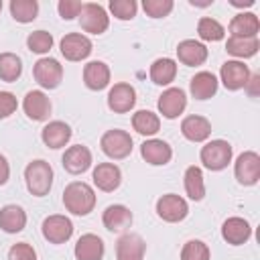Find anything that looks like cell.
I'll list each match as a JSON object with an SVG mask.
<instances>
[{"label": "cell", "instance_id": "d4e9b609", "mask_svg": "<svg viewBox=\"0 0 260 260\" xmlns=\"http://www.w3.org/2000/svg\"><path fill=\"white\" fill-rule=\"evenodd\" d=\"M217 85H219V81L211 71H199L191 77L189 91L195 100H209L211 95H215Z\"/></svg>", "mask_w": 260, "mask_h": 260}, {"label": "cell", "instance_id": "ee69618b", "mask_svg": "<svg viewBox=\"0 0 260 260\" xmlns=\"http://www.w3.org/2000/svg\"><path fill=\"white\" fill-rule=\"evenodd\" d=\"M10 179V165L4 154H0V185H6Z\"/></svg>", "mask_w": 260, "mask_h": 260}, {"label": "cell", "instance_id": "d590c367", "mask_svg": "<svg viewBox=\"0 0 260 260\" xmlns=\"http://www.w3.org/2000/svg\"><path fill=\"white\" fill-rule=\"evenodd\" d=\"M26 47H28V51H32L37 55H45L53 47V35L47 30H35L26 37Z\"/></svg>", "mask_w": 260, "mask_h": 260}, {"label": "cell", "instance_id": "5bb4252c", "mask_svg": "<svg viewBox=\"0 0 260 260\" xmlns=\"http://www.w3.org/2000/svg\"><path fill=\"white\" fill-rule=\"evenodd\" d=\"M22 110L30 120L43 122L51 114V100L43 89H30L22 100Z\"/></svg>", "mask_w": 260, "mask_h": 260}, {"label": "cell", "instance_id": "d6a6232c", "mask_svg": "<svg viewBox=\"0 0 260 260\" xmlns=\"http://www.w3.org/2000/svg\"><path fill=\"white\" fill-rule=\"evenodd\" d=\"M22 73V59L14 53H0V79L2 81H16Z\"/></svg>", "mask_w": 260, "mask_h": 260}, {"label": "cell", "instance_id": "e575fe53", "mask_svg": "<svg viewBox=\"0 0 260 260\" xmlns=\"http://www.w3.org/2000/svg\"><path fill=\"white\" fill-rule=\"evenodd\" d=\"M197 35H199V39H203V41H221L223 37H225V28L221 26V22H217L215 18H211V16H203V18H199V22H197Z\"/></svg>", "mask_w": 260, "mask_h": 260}, {"label": "cell", "instance_id": "9a60e30c", "mask_svg": "<svg viewBox=\"0 0 260 260\" xmlns=\"http://www.w3.org/2000/svg\"><path fill=\"white\" fill-rule=\"evenodd\" d=\"M91 150L83 144H73L65 150L61 162H63V169L71 175H81L85 173L89 167H91Z\"/></svg>", "mask_w": 260, "mask_h": 260}, {"label": "cell", "instance_id": "ba28073f", "mask_svg": "<svg viewBox=\"0 0 260 260\" xmlns=\"http://www.w3.org/2000/svg\"><path fill=\"white\" fill-rule=\"evenodd\" d=\"M234 175L240 185H256L260 179V156L254 150H244L234 165Z\"/></svg>", "mask_w": 260, "mask_h": 260}, {"label": "cell", "instance_id": "9c48e42d", "mask_svg": "<svg viewBox=\"0 0 260 260\" xmlns=\"http://www.w3.org/2000/svg\"><path fill=\"white\" fill-rule=\"evenodd\" d=\"M219 79L223 83L225 89L230 91H238V89H244L248 79H250V69L244 61H238V59H230L221 65L219 69Z\"/></svg>", "mask_w": 260, "mask_h": 260}, {"label": "cell", "instance_id": "8fae6325", "mask_svg": "<svg viewBox=\"0 0 260 260\" xmlns=\"http://www.w3.org/2000/svg\"><path fill=\"white\" fill-rule=\"evenodd\" d=\"M59 49H61V55L67 61H83V59L89 57L93 45H91L89 37H85L81 32H69L61 39Z\"/></svg>", "mask_w": 260, "mask_h": 260}, {"label": "cell", "instance_id": "f546056e", "mask_svg": "<svg viewBox=\"0 0 260 260\" xmlns=\"http://www.w3.org/2000/svg\"><path fill=\"white\" fill-rule=\"evenodd\" d=\"M148 73H150L152 83H156V85H169L177 77V61L171 59V57H160V59L152 61Z\"/></svg>", "mask_w": 260, "mask_h": 260}, {"label": "cell", "instance_id": "7bdbcfd3", "mask_svg": "<svg viewBox=\"0 0 260 260\" xmlns=\"http://www.w3.org/2000/svg\"><path fill=\"white\" fill-rule=\"evenodd\" d=\"M248 91L250 98H258V89H260V73H250V79L244 87Z\"/></svg>", "mask_w": 260, "mask_h": 260}, {"label": "cell", "instance_id": "836d02e7", "mask_svg": "<svg viewBox=\"0 0 260 260\" xmlns=\"http://www.w3.org/2000/svg\"><path fill=\"white\" fill-rule=\"evenodd\" d=\"M10 14L16 22H32L39 14V2L37 0H12L10 2Z\"/></svg>", "mask_w": 260, "mask_h": 260}, {"label": "cell", "instance_id": "74e56055", "mask_svg": "<svg viewBox=\"0 0 260 260\" xmlns=\"http://www.w3.org/2000/svg\"><path fill=\"white\" fill-rule=\"evenodd\" d=\"M138 4L136 0H110V12L118 20H132L136 16Z\"/></svg>", "mask_w": 260, "mask_h": 260}, {"label": "cell", "instance_id": "8992f818", "mask_svg": "<svg viewBox=\"0 0 260 260\" xmlns=\"http://www.w3.org/2000/svg\"><path fill=\"white\" fill-rule=\"evenodd\" d=\"M79 24L89 35H102L110 26V16L102 4L87 2V4H83L81 12H79Z\"/></svg>", "mask_w": 260, "mask_h": 260}, {"label": "cell", "instance_id": "f1b7e54d", "mask_svg": "<svg viewBox=\"0 0 260 260\" xmlns=\"http://www.w3.org/2000/svg\"><path fill=\"white\" fill-rule=\"evenodd\" d=\"M258 49H260L258 37H230L225 43V51L230 55H234L238 61L254 57L258 53Z\"/></svg>", "mask_w": 260, "mask_h": 260}, {"label": "cell", "instance_id": "b9f144b4", "mask_svg": "<svg viewBox=\"0 0 260 260\" xmlns=\"http://www.w3.org/2000/svg\"><path fill=\"white\" fill-rule=\"evenodd\" d=\"M18 108V102H16V95L10 93V91H0V120L12 116Z\"/></svg>", "mask_w": 260, "mask_h": 260}, {"label": "cell", "instance_id": "7402d4cb", "mask_svg": "<svg viewBox=\"0 0 260 260\" xmlns=\"http://www.w3.org/2000/svg\"><path fill=\"white\" fill-rule=\"evenodd\" d=\"M181 134L191 142H205L211 134V122L203 116L191 114L181 122Z\"/></svg>", "mask_w": 260, "mask_h": 260}, {"label": "cell", "instance_id": "277c9868", "mask_svg": "<svg viewBox=\"0 0 260 260\" xmlns=\"http://www.w3.org/2000/svg\"><path fill=\"white\" fill-rule=\"evenodd\" d=\"M132 136L126 132V130H120V128H112L108 132H104V136L100 138V146H102V152L114 160H122L126 158L130 152H132Z\"/></svg>", "mask_w": 260, "mask_h": 260}, {"label": "cell", "instance_id": "7a4b0ae2", "mask_svg": "<svg viewBox=\"0 0 260 260\" xmlns=\"http://www.w3.org/2000/svg\"><path fill=\"white\" fill-rule=\"evenodd\" d=\"M24 183L30 195L35 197H45L51 187H53V169L47 160L37 158L30 160L24 169Z\"/></svg>", "mask_w": 260, "mask_h": 260}, {"label": "cell", "instance_id": "60d3db41", "mask_svg": "<svg viewBox=\"0 0 260 260\" xmlns=\"http://www.w3.org/2000/svg\"><path fill=\"white\" fill-rule=\"evenodd\" d=\"M83 4L79 0H59L57 4V10H59V16L63 20H73L75 16H79Z\"/></svg>", "mask_w": 260, "mask_h": 260}, {"label": "cell", "instance_id": "603a6c76", "mask_svg": "<svg viewBox=\"0 0 260 260\" xmlns=\"http://www.w3.org/2000/svg\"><path fill=\"white\" fill-rule=\"evenodd\" d=\"M73 254H75L77 260H102L104 254H106L104 240L95 234H83L77 240Z\"/></svg>", "mask_w": 260, "mask_h": 260}, {"label": "cell", "instance_id": "52a82bcc", "mask_svg": "<svg viewBox=\"0 0 260 260\" xmlns=\"http://www.w3.org/2000/svg\"><path fill=\"white\" fill-rule=\"evenodd\" d=\"M187 213H189V205L177 193H167V195L158 197V201H156V215L162 221L177 223V221H183L187 217Z\"/></svg>", "mask_w": 260, "mask_h": 260}, {"label": "cell", "instance_id": "bcb514c9", "mask_svg": "<svg viewBox=\"0 0 260 260\" xmlns=\"http://www.w3.org/2000/svg\"><path fill=\"white\" fill-rule=\"evenodd\" d=\"M0 10H2V0H0Z\"/></svg>", "mask_w": 260, "mask_h": 260}, {"label": "cell", "instance_id": "3957f363", "mask_svg": "<svg viewBox=\"0 0 260 260\" xmlns=\"http://www.w3.org/2000/svg\"><path fill=\"white\" fill-rule=\"evenodd\" d=\"M232 144L228 140H209L201 146V152H199V158L203 162L205 169L209 171H223L230 162H232Z\"/></svg>", "mask_w": 260, "mask_h": 260}, {"label": "cell", "instance_id": "8d00e7d4", "mask_svg": "<svg viewBox=\"0 0 260 260\" xmlns=\"http://www.w3.org/2000/svg\"><path fill=\"white\" fill-rule=\"evenodd\" d=\"M209 246L201 240H189L181 248V260H209Z\"/></svg>", "mask_w": 260, "mask_h": 260}, {"label": "cell", "instance_id": "d6986e66", "mask_svg": "<svg viewBox=\"0 0 260 260\" xmlns=\"http://www.w3.org/2000/svg\"><path fill=\"white\" fill-rule=\"evenodd\" d=\"M177 57L183 65L187 67H197L203 65L207 59V47L195 39H185L177 45Z\"/></svg>", "mask_w": 260, "mask_h": 260}, {"label": "cell", "instance_id": "7c38bea8", "mask_svg": "<svg viewBox=\"0 0 260 260\" xmlns=\"http://www.w3.org/2000/svg\"><path fill=\"white\" fill-rule=\"evenodd\" d=\"M156 106H158V112L162 114V118L175 120V118H179L185 112V108H187V95H185V91L181 87H169V89H165L160 93Z\"/></svg>", "mask_w": 260, "mask_h": 260}, {"label": "cell", "instance_id": "83f0119b", "mask_svg": "<svg viewBox=\"0 0 260 260\" xmlns=\"http://www.w3.org/2000/svg\"><path fill=\"white\" fill-rule=\"evenodd\" d=\"M260 20L254 12H238L230 20V37H258Z\"/></svg>", "mask_w": 260, "mask_h": 260}, {"label": "cell", "instance_id": "ffe728a7", "mask_svg": "<svg viewBox=\"0 0 260 260\" xmlns=\"http://www.w3.org/2000/svg\"><path fill=\"white\" fill-rule=\"evenodd\" d=\"M102 223L110 232H124L126 228L132 225V211L120 203L108 205L102 213Z\"/></svg>", "mask_w": 260, "mask_h": 260}, {"label": "cell", "instance_id": "e0dca14e", "mask_svg": "<svg viewBox=\"0 0 260 260\" xmlns=\"http://www.w3.org/2000/svg\"><path fill=\"white\" fill-rule=\"evenodd\" d=\"M146 244L138 234H124L116 242V260H144Z\"/></svg>", "mask_w": 260, "mask_h": 260}, {"label": "cell", "instance_id": "cb8c5ba5", "mask_svg": "<svg viewBox=\"0 0 260 260\" xmlns=\"http://www.w3.org/2000/svg\"><path fill=\"white\" fill-rule=\"evenodd\" d=\"M41 138H43L45 146L57 150V148H63L71 140V128L63 120H53L41 130Z\"/></svg>", "mask_w": 260, "mask_h": 260}, {"label": "cell", "instance_id": "6da1fadb", "mask_svg": "<svg viewBox=\"0 0 260 260\" xmlns=\"http://www.w3.org/2000/svg\"><path fill=\"white\" fill-rule=\"evenodd\" d=\"M63 205L73 215H87L95 207V191L85 181H73L63 189Z\"/></svg>", "mask_w": 260, "mask_h": 260}, {"label": "cell", "instance_id": "4316f807", "mask_svg": "<svg viewBox=\"0 0 260 260\" xmlns=\"http://www.w3.org/2000/svg\"><path fill=\"white\" fill-rule=\"evenodd\" d=\"M24 225H26V211L20 205L10 203L0 209V230H4L6 234H18L24 230Z\"/></svg>", "mask_w": 260, "mask_h": 260}, {"label": "cell", "instance_id": "1f68e13d", "mask_svg": "<svg viewBox=\"0 0 260 260\" xmlns=\"http://www.w3.org/2000/svg\"><path fill=\"white\" fill-rule=\"evenodd\" d=\"M183 183H185V193L189 195V199L193 201H201L205 195V183H203V171L199 167H187L185 175H183Z\"/></svg>", "mask_w": 260, "mask_h": 260}, {"label": "cell", "instance_id": "4fadbf2b", "mask_svg": "<svg viewBox=\"0 0 260 260\" xmlns=\"http://www.w3.org/2000/svg\"><path fill=\"white\" fill-rule=\"evenodd\" d=\"M136 104V89L130 83H114V87L108 91V108L114 114H126Z\"/></svg>", "mask_w": 260, "mask_h": 260}, {"label": "cell", "instance_id": "4dcf8cb0", "mask_svg": "<svg viewBox=\"0 0 260 260\" xmlns=\"http://www.w3.org/2000/svg\"><path fill=\"white\" fill-rule=\"evenodd\" d=\"M132 128L142 136H154L160 130V118L150 110H138L132 114Z\"/></svg>", "mask_w": 260, "mask_h": 260}, {"label": "cell", "instance_id": "44dd1931", "mask_svg": "<svg viewBox=\"0 0 260 260\" xmlns=\"http://www.w3.org/2000/svg\"><path fill=\"white\" fill-rule=\"evenodd\" d=\"M252 228L244 217H228L221 225V238L232 246H242L250 240Z\"/></svg>", "mask_w": 260, "mask_h": 260}, {"label": "cell", "instance_id": "ac0fdd59", "mask_svg": "<svg viewBox=\"0 0 260 260\" xmlns=\"http://www.w3.org/2000/svg\"><path fill=\"white\" fill-rule=\"evenodd\" d=\"M140 154L142 158L148 162V165H154V167H160V165H167L171 158H173V148L169 146L167 140H160V138H148L140 144Z\"/></svg>", "mask_w": 260, "mask_h": 260}, {"label": "cell", "instance_id": "f6af8a7d", "mask_svg": "<svg viewBox=\"0 0 260 260\" xmlns=\"http://www.w3.org/2000/svg\"><path fill=\"white\" fill-rule=\"evenodd\" d=\"M256 0H230V4L232 6H236V8H248V6H252Z\"/></svg>", "mask_w": 260, "mask_h": 260}, {"label": "cell", "instance_id": "f35d334b", "mask_svg": "<svg viewBox=\"0 0 260 260\" xmlns=\"http://www.w3.org/2000/svg\"><path fill=\"white\" fill-rule=\"evenodd\" d=\"M173 0H142V8L150 18H165L173 10Z\"/></svg>", "mask_w": 260, "mask_h": 260}, {"label": "cell", "instance_id": "2e32d148", "mask_svg": "<svg viewBox=\"0 0 260 260\" xmlns=\"http://www.w3.org/2000/svg\"><path fill=\"white\" fill-rule=\"evenodd\" d=\"M91 179H93V185H95L100 191L112 193V191H116V189L120 187V183H122V171H120V167L114 165V162H100V165L93 169Z\"/></svg>", "mask_w": 260, "mask_h": 260}, {"label": "cell", "instance_id": "484cf974", "mask_svg": "<svg viewBox=\"0 0 260 260\" xmlns=\"http://www.w3.org/2000/svg\"><path fill=\"white\" fill-rule=\"evenodd\" d=\"M83 83L85 87L100 91L104 87H108L110 83V67L104 61H89L83 67Z\"/></svg>", "mask_w": 260, "mask_h": 260}, {"label": "cell", "instance_id": "30bf717a", "mask_svg": "<svg viewBox=\"0 0 260 260\" xmlns=\"http://www.w3.org/2000/svg\"><path fill=\"white\" fill-rule=\"evenodd\" d=\"M41 232H43V238L51 244H65L71 236H73V223L69 217L65 215H49L43 219V225H41Z\"/></svg>", "mask_w": 260, "mask_h": 260}, {"label": "cell", "instance_id": "5b68a950", "mask_svg": "<svg viewBox=\"0 0 260 260\" xmlns=\"http://www.w3.org/2000/svg\"><path fill=\"white\" fill-rule=\"evenodd\" d=\"M32 77L43 89H55L63 79V65L53 57H41L32 65Z\"/></svg>", "mask_w": 260, "mask_h": 260}, {"label": "cell", "instance_id": "ab89813d", "mask_svg": "<svg viewBox=\"0 0 260 260\" xmlns=\"http://www.w3.org/2000/svg\"><path fill=\"white\" fill-rule=\"evenodd\" d=\"M8 260H37V252L30 244L26 242H18L14 246H10L8 250Z\"/></svg>", "mask_w": 260, "mask_h": 260}]
</instances>
